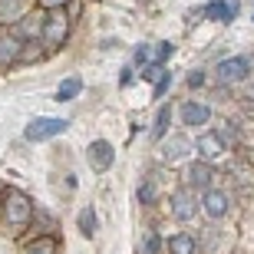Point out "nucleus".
Here are the masks:
<instances>
[{
  "instance_id": "1",
  "label": "nucleus",
  "mask_w": 254,
  "mask_h": 254,
  "mask_svg": "<svg viewBox=\"0 0 254 254\" xmlns=\"http://www.w3.org/2000/svg\"><path fill=\"white\" fill-rule=\"evenodd\" d=\"M30 218H33V201H30L23 191L10 189L7 195H3V221H7L10 228H27Z\"/></svg>"
},
{
  "instance_id": "2",
  "label": "nucleus",
  "mask_w": 254,
  "mask_h": 254,
  "mask_svg": "<svg viewBox=\"0 0 254 254\" xmlns=\"http://www.w3.org/2000/svg\"><path fill=\"white\" fill-rule=\"evenodd\" d=\"M69 129V123L66 119H50V116H43V119H33V123L23 129V135H27V142H43V139H53V135H60V132Z\"/></svg>"
},
{
  "instance_id": "3",
  "label": "nucleus",
  "mask_w": 254,
  "mask_h": 254,
  "mask_svg": "<svg viewBox=\"0 0 254 254\" xmlns=\"http://www.w3.org/2000/svg\"><path fill=\"white\" fill-rule=\"evenodd\" d=\"M66 33H69V20H66L63 7H60V10H50L47 27H43V40H47L50 47H63Z\"/></svg>"
},
{
  "instance_id": "4",
  "label": "nucleus",
  "mask_w": 254,
  "mask_h": 254,
  "mask_svg": "<svg viewBox=\"0 0 254 254\" xmlns=\"http://www.w3.org/2000/svg\"><path fill=\"white\" fill-rule=\"evenodd\" d=\"M248 73H251L248 57H228L218 63V79L221 83H241V79H248Z\"/></svg>"
},
{
  "instance_id": "5",
  "label": "nucleus",
  "mask_w": 254,
  "mask_h": 254,
  "mask_svg": "<svg viewBox=\"0 0 254 254\" xmlns=\"http://www.w3.org/2000/svg\"><path fill=\"white\" fill-rule=\"evenodd\" d=\"M86 159H89V169L93 172H106L116 159V149L106 139H96L93 145H89V152H86Z\"/></svg>"
},
{
  "instance_id": "6",
  "label": "nucleus",
  "mask_w": 254,
  "mask_h": 254,
  "mask_svg": "<svg viewBox=\"0 0 254 254\" xmlns=\"http://www.w3.org/2000/svg\"><path fill=\"white\" fill-rule=\"evenodd\" d=\"M225 149H228V142L221 139L218 132H201V135H198V152H201V159H205V162L221 159Z\"/></svg>"
},
{
  "instance_id": "7",
  "label": "nucleus",
  "mask_w": 254,
  "mask_h": 254,
  "mask_svg": "<svg viewBox=\"0 0 254 254\" xmlns=\"http://www.w3.org/2000/svg\"><path fill=\"white\" fill-rule=\"evenodd\" d=\"M228 205H231L228 195H225V191H218V189H205V195H201V208H205V215L215 218V221L228 215Z\"/></svg>"
},
{
  "instance_id": "8",
  "label": "nucleus",
  "mask_w": 254,
  "mask_h": 254,
  "mask_svg": "<svg viewBox=\"0 0 254 254\" xmlns=\"http://www.w3.org/2000/svg\"><path fill=\"white\" fill-rule=\"evenodd\" d=\"M195 211H198V201H195V195H191L189 189H182V191L172 195V215L179 218V221H191Z\"/></svg>"
},
{
  "instance_id": "9",
  "label": "nucleus",
  "mask_w": 254,
  "mask_h": 254,
  "mask_svg": "<svg viewBox=\"0 0 254 254\" xmlns=\"http://www.w3.org/2000/svg\"><path fill=\"white\" fill-rule=\"evenodd\" d=\"M191 152V142L185 135H172V139H162V159L165 162H182L189 159Z\"/></svg>"
},
{
  "instance_id": "10",
  "label": "nucleus",
  "mask_w": 254,
  "mask_h": 254,
  "mask_svg": "<svg viewBox=\"0 0 254 254\" xmlns=\"http://www.w3.org/2000/svg\"><path fill=\"white\" fill-rule=\"evenodd\" d=\"M182 123L185 126H208L211 123V106H205V103H182Z\"/></svg>"
},
{
  "instance_id": "11",
  "label": "nucleus",
  "mask_w": 254,
  "mask_h": 254,
  "mask_svg": "<svg viewBox=\"0 0 254 254\" xmlns=\"http://www.w3.org/2000/svg\"><path fill=\"white\" fill-rule=\"evenodd\" d=\"M208 20H235V13H238V0H215V3H208L205 10H201Z\"/></svg>"
},
{
  "instance_id": "12",
  "label": "nucleus",
  "mask_w": 254,
  "mask_h": 254,
  "mask_svg": "<svg viewBox=\"0 0 254 254\" xmlns=\"http://www.w3.org/2000/svg\"><path fill=\"white\" fill-rule=\"evenodd\" d=\"M20 53V37L17 33H0V66H10Z\"/></svg>"
},
{
  "instance_id": "13",
  "label": "nucleus",
  "mask_w": 254,
  "mask_h": 254,
  "mask_svg": "<svg viewBox=\"0 0 254 254\" xmlns=\"http://www.w3.org/2000/svg\"><path fill=\"white\" fill-rule=\"evenodd\" d=\"M40 27H47V20H43V13H33V17L20 20V30H17V37H20V40H33V37H43V30H40Z\"/></svg>"
},
{
  "instance_id": "14",
  "label": "nucleus",
  "mask_w": 254,
  "mask_h": 254,
  "mask_svg": "<svg viewBox=\"0 0 254 254\" xmlns=\"http://www.w3.org/2000/svg\"><path fill=\"white\" fill-rule=\"evenodd\" d=\"M169 251L172 254H195L198 245H195V238H191L189 231H175V235L169 238Z\"/></svg>"
},
{
  "instance_id": "15",
  "label": "nucleus",
  "mask_w": 254,
  "mask_h": 254,
  "mask_svg": "<svg viewBox=\"0 0 254 254\" xmlns=\"http://www.w3.org/2000/svg\"><path fill=\"white\" fill-rule=\"evenodd\" d=\"M79 93H83V79H79V76H69V79H63V83H60L57 99H60V103H66V99H76Z\"/></svg>"
},
{
  "instance_id": "16",
  "label": "nucleus",
  "mask_w": 254,
  "mask_h": 254,
  "mask_svg": "<svg viewBox=\"0 0 254 254\" xmlns=\"http://www.w3.org/2000/svg\"><path fill=\"white\" fill-rule=\"evenodd\" d=\"M169 123H172V109L169 106H162L159 113H155V123H152V139H165V132H169Z\"/></svg>"
},
{
  "instance_id": "17",
  "label": "nucleus",
  "mask_w": 254,
  "mask_h": 254,
  "mask_svg": "<svg viewBox=\"0 0 254 254\" xmlns=\"http://www.w3.org/2000/svg\"><path fill=\"white\" fill-rule=\"evenodd\" d=\"M189 182L191 185H211V165H208L205 159L195 162V165L189 169Z\"/></svg>"
},
{
  "instance_id": "18",
  "label": "nucleus",
  "mask_w": 254,
  "mask_h": 254,
  "mask_svg": "<svg viewBox=\"0 0 254 254\" xmlns=\"http://www.w3.org/2000/svg\"><path fill=\"white\" fill-rule=\"evenodd\" d=\"M79 231H83V238L96 235V211L93 208H83V211H79Z\"/></svg>"
},
{
  "instance_id": "19",
  "label": "nucleus",
  "mask_w": 254,
  "mask_h": 254,
  "mask_svg": "<svg viewBox=\"0 0 254 254\" xmlns=\"http://www.w3.org/2000/svg\"><path fill=\"white\" fill-rule=\"evenodd\" d=\"M23 254H57V241L53 238H37Z\"/></svg>"
},
{
  "instance_id": "20",
  "label": "nucleus",
  "mask_w": 254,
  "mask_h": 254,
  "mask_svg": "<svg viewBox=\"0 0 254 254\" xmlns=\"http://www.w3.org/2000/svg\"><path fill=\"white\" fill-rule=\"evenodd\" d=\"M162 76H165V69H162V63H149L145 69H142V79H145V83H149V79H155V83H159Z\"/></svg>"
},
{
  "instance_id": "21",
  "label": "nucleus",
  "mask_w": 254,
  "mask_h": 254,
  "mask_svg": "<svg viewBox=\"0 0 254 254\" xmlns=\"http://www.w3.org/2000/svg\"><path fill=\"white\" fill-rule=\"evenodd\" d=\"M169 86H172V76L165 73V76H162V79H159V83H155V99H162V96L169 93Z\"/></svg>"
},
{
  "instance_id": "22",
  "label": "nucleus",
  "mask_w": 254,
  "mask_h": 254,
  "mask_svg": "<svg viewBox=\"0 0 254 254\" xmlns=\"http://www.w3.org/2000/svg\"><path fill=\"white\" fill-rule=\"evenodd\" d=\"M169 57H172V43H169V40H162V43H159V53H155V60H159V63H165Z\"/></svg>"
},
{
  "instance_id": "23",
  "label": "nucleus",
  "mask_w": 254,
  "mask_h": 254,
  "mask_svg": "<svg viewBox=\"0 0 254 254\" xmlns=\"http://www.w3.org/2000/svg\"><path fill=\"white\" fill-rule=\"evenodd\" d=\"M145 251H149V254L159 251V235H155V231H149V235H145Z\"/></svg>"
},
{
  "instance_id": "24",
  "label": "nucleus",
  "mask_w": 254,
  "mask_h": 254,
  "mask_svg": "<svg viewBox=\"0 0 254 254\" xmlns=\"http://www.w3.org/2000/svg\"><path fill=\"white\" fill-rule=\"evenodd\" d=\"M152 198H155V189H152L149 182H145V185H142V189H139V201H142V205H145V201H152Z\"/></svg>"
},
{
  "instance_id": "25",
  "label": "nucleus",
  "mask_w": 254,
  "mask_h": 254,
  "mask_svg": "<svg viewBox=\"0 0 254 254\" xmlns=\"http://www.w3.org/2000/svg\"><path fill=\"white\" fill-rule=\"evenodd\" d=\"M201 83H205V73H198V69H195V73H189V86H191V89H198Z\"/></svg>"
},
{
  "instance_id": "26",
  "label": "nucleus",
  "mask_w": 254,
  "mask_h": 254,
  "mask_svg": "<svg viewBox=\"0 0 254 254\" xmlns=\"http://www.w3.org/2000/svg\"><path fill=\"white\" fill-rule=\"evenodd\" d=\"M149 53H152L149 47H139V50H135V63H145V57H149Z\"/></svg>"
},
{
  "instance_id": "27",
  "label": "nucleus",
  "mask_w": 254,
  "mask_h": 254,
  "mask_svg": "<svg viewBox=\"0 0 254 254\" xmlns=\"http://www.w3.org/2000/svg\"><path fill=\"white\" fill-rule=\"evenodd\" d=\"M119 83H123V86L132 83V69H123V73H119Z\"/></svg>"
},
{
  "instance_id": "28",
  "label": "nucleus",
  "mask_w": 254,
  "mask_h": 254,
  "mask_svg": "<svg viewBox=\"0 0 254 254\" xmlns=\"http://www.w3.org/2000/svg\"><path fill=\"white\" fill-rule=\"evenodd\" d=\"M63 3H66V0H43V7H50V10H60Z\"/></svg>"
}]
</instances>
